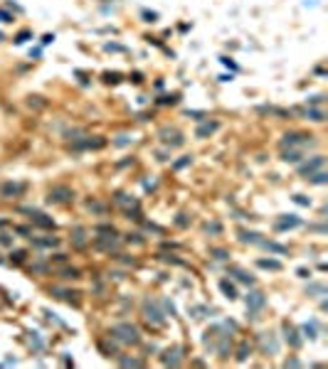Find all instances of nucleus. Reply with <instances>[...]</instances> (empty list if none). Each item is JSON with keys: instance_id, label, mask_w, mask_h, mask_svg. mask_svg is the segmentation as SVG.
I'll return each instance as SVG.
<instances>
[{"instance_id": "1", "label": "nucleus", "mask_w": 328, "mask_h": 369, "mask_svg": "<svg viewBox=\"0 0 328 369\" xmlns=\"http://www.w3.org/2000/svg\"><path fill=\"white\" fill-rule=\"evenodd\" d=\"M111 337H116V340L124 342V345H138V342H141V332H138V327L131 325V322H119V325L111 327Z\"/></svg>"}, {"instance_id": "2", "label": "nucleus", "mask_w": 328, "mask_h": 369, "mask_svg": "<svg viewBox=\"0 0 328 369\" xmlns=\"http://www.w3.org/2000/svg\"><path fill=\"white\" fill-rule=\"evenodd\" d=\"M143 318H146V322H148L151 327H163V322H165L163 313H161L151 301H146V303H143Z\"/></svg>"}, {"instance_id": "3", "label": "nucleus", "mask_w": 328, "mask_h": 369, "mask_svg": "<svg viewBox=\"0 0 328 369\" xmlns=\"http://www.w3.org/2000/svg\"><path fill=\"white\" fill-rule=\"evenodd\" d=\"M264 305H267V298H264L262 290H254V293L247 295V308H249V313H257V310H262Z\"/></svg>"}, {"instance_id": "4", "label": "nucleus", "mask_w": 328, "mask_h": 369, "mask_svg": "<svg viewBox=\"0 0 328 369\" xmlns=\"http://www.w3.org/2000/svg\"><path fill=\"white\" fill-rule=\"evenodd\" d=\"M72 197H74V192H72L69 187H64V184H59V187H52L50 190V202H69Z\"/></svg>"}, {"instance_id": "5", "label": "nucleus", "mask_w": 328, "mask_h": 369, "mask_svg": "<svg viewBox=\"0 0 328 369\" xmlns=\"http://www.w3.org/2000/svg\"><path fill=\"white\" fill-rule=\"evenodd\" d=\"M161 140L165 145H183V135H180V131H175V128H163L161 131Z\"/></svg>"}, {"instance_id": "6", "label": "nucleus", "mask_w": 328, "mask_h": 369, "mask_svg": "<svg viewBox=\"0 0 328 369\" xmlns=\"http://www.w3.org/2000/svg\"><path fill=\"white\" fill-rule=\"evenodd\" d=\"M259 345H262V352H267V354H269V352L274 354V352L279 350V342L274 340L272 332H262V335H259Z\"/></svg>"}, {"instance_id": "7", "label": "nucleus", "mask_w": 328, "mask_h": 369, "mask_svg": "<svg viewBox=\"0 0 328 369\" xmlns=\"http://www.w3.org/2000/svg\"><path fill=\"white\" fill-rule=\"evenodd\" d=\"M30 214H32L30 219H32V224H35V227H42V229H55V221H52L50 217H45V214H40V212H30Z\"/></svg>"}, {"instance_id": "8", "label": "nucleus", "mask_w": 328, "mask_h": 369, "mask_svg": "<svg viewBox=\"0 0 328 369\" xmlns=\"http://www.w3.org/2000/svg\"><path fill=\"white\" fill-rule=\"evenodd\" d=\"M119 207H124L126 209V214L133 209V212H138V202L136 200H128V195H116V200H114Z\"/></svg>"}, {"instance_id": "9", "label": "nucleus", "mask_w": 328, "mask_h": 369, "mask_svg": "<svg viewBox=\"0 0 328 369\" xmlns=\"http://www.w3.org/2000/svg\"><path fill=\"white\" fill-rule=\"evenodd\" d=\"M161 359H163V364H173V367H178V364H180V347L165 350Z\"/></svg>"}, {"instance_id": "10", "label": "nucleus", "mask_w": 328, "mask_h": 369, "mask_svg": "<svg viewBox=\"0 0 328 369\" xmlns=\"http://www.w3.org/2000/svg\"><path fill=\"white\" fill-rule=\"evenodd\" d=\"M94 246H96V249H104V251H111V249H119V239H116V236H111V239L99 236V239L94 241Z\"/></svg>"}, {"instance_id": "11", "label": "nucleus", "mask_w": 328, "mask_h": 369, "mask_svg": "<svg viewBox=\"0 0 328 369\" xmlns=\"http://www.w3.org/2000/svg\"><path fill=\"white\" fill-rule=\"evenodd\" d=\"M318 168H323V158H321V155H316L311 163L301 165L299 170H301V175H313V170H318Z\"/></svg>"}, {"instance_id": "12", "label": "nucleus", "mask_w": 328, "mask_h": 369, "mask_svg": "<svg viewBox=\"0 0 328 369\" xmlns=\"http://www.w3.org/2000/svg\"><path fill=\"white\" fill-rule=\"evenodd\" d=\"M25 190V184H13V182H8L5 187H3V197H10V195H20Z\"/></svg>"}, {"instance_id": "13", "label": "nucleus", "mask_w": 328, "mask_h": 369, "mask_svg": "<svg viewBox=\"0 0 328 369\" xmlns=\"http://www.w3.org/2000/svg\"><path fill=\"white\" fill-rule=\"evenodd\" d=\"M72 244L77 249H84L87 246V236H84V229H74V236H72Z\"/></svg>"}, {"instance_id": "14", "label": "nucleus", "mask_w": 328, "mask_h": 369, "mask_svg": "<svg viewBox=\"0 0 328 369\" xmlns=\"http://www.w3.org/2000/svg\"><path fill=\"white\" fill-rule=\"evenodd\" d=\"M304 116H306V118H311V121H326V114H323L321 108H318V111H316V108H306V111H304Z\"/></svg>"}, {"instance_id": "15", "label": "nucleus", "mask_w": 328, "mask_h": 369, "mask_svg": "<svg viewBox=\"0 0 328 369\" xmlns=\"http://www.w3.org/2000/svg\"><path fill=\"white\" fill-rule=\"evenodd\" d=\"M220 288L225 290V295H227L230 301H235V298H237V290H235V285H232V283H227V281H220Z\"/></svg>"}, {"instance_id": "16", "label": "nucleus", "mask_w": 328, "mask_h": 369, "mask_svg": "<svg viewBox=\"0 0 328 369\" xmlns=\"http://www.w3.org/2000/svg\"><path fill=\"white\" fill-rule=\"evenodd\" d=\"M230 273H235V276H237V278H239V281H242V283H249V285H252V283H254V278H252V276H249V273H247V271H242V268H232V271H230Z\"/></svg>"}, {"instance_id": "17", "label": "nucleus", "mask_w": 328, "mask_h": 369, "mask_svg": "<svg viewBox=\"0 0 328 369\" xmlns=\"http://www.w3.org/2000/svg\"><path fill=\"white\" fill-rule=\"evenodd\" d=\"M286 340L291 342V347H299V342H301V340L296 337V330H294V327H289V325H286Z\"/></svg>"}, {"instance_id": "18", "label": "nucleus", "mask_w": 328, "mask_h": 369, "mask_svg": "<svg viewBox=\"0 0 328 369\" xmlns=\"http://www.w3.org/2000/svg\"><path fill=\"white\" fill-rule=\"evenodd\" d=\"M212 131H217V123H205V126L198 128V138H205V135L212 133Z\"/></svg>"}, {"instance_id": "19", "label": "nucleus", "mask_w": 328, "mask_h": 369, "mask_svg": "<svg viewBox=\"0 0 328 369\" xmlns=\"http://www.w3.org/2000/svg\"><path fill=\"white\" fill-rule=\"evenodd\" d=\"M259 266H262V268H272V271H279V268H281V264H279V261H272V258H269V261H267V258H259Z\"/></svg>"}, {"instance_id": "20", "label": "nucleus", "mask_w": 328, "mask_h": 369, "mask_svg": "<svg viewBox=\"0 0 328 369\" xmlns=\"http://www.w3.org/2000/svg\"><path fill=\"white\" fill-rule=\"evenodd\" d=\"M281 160H286V163H299V160H301V153H299V151H289V153H284Z\"/></svg>"}, {"instance_id": "21", "label": "nucleus", "mask_w": 328, "mask_h": 369, "mask_svg": "<svg viewBox=\"0 0 328 369\" xmlns=\"http://www.w3.org/2000/svg\"><path fill=\"white\" fill-rule=\"evenodd\" d=\"M296 224H299V219H296V217H291V219H281L276 227H279V229H286V227H296Z\"/></svg>"}, {"instance_id": "22", "label": "nucleus", "mask_w": 328, "mask_h": 369, "mask_svg": "<svg viewBox=\"0 0 328 369\" xmlns=\"http://www.w3.org/2000/svg\"><path fill=\"white\" fill-rule=\"evenodd\" d=\"M311 177V182H316V184H323L326 182V172H316V175H309Z\"/></svg>"}, {"instance_id": "23", "label": "nucleus", "mask_w": 328, "mask_h": 369, "mask_svg": "<svg viewBox=\"0 0 328 369\" xmlns=\"http://www.w3.org/2000/svg\"><path fill=\"white\" fill-rule=\"evenodd\" d=\"M37 246H57V239H37Z\"/></svg>"}, {"instance_id": "24", "label": "nucleus", "mask_w": 328, "mask_h": 369, "mask_svg": "<svg viewBox=\"0 0 328 369\" xmlns=\"http://www.w3.org/2000/svg\"><path fill=\"white\" fill-rule=\"evenodd\" d=\"M247 354H249V347H247V345H242V347H239V352H237V359H239V362H244V359H247Z\"/></svg>"}, {"instance_id": "25", "label": "nucleus", "mask_w": 328, "mask_h": 369, "mask_svg": "<svg viewBox=\"0 0 328 369\" xmlns=\"http://www.w3.org/2000/svg\"><path fill=\"white\" fill-rule=\"evenodd\" d=\"M62 278H79V271L77 268H72V271L67 268V271H62Z\"/></svg>"}, {"instance_id": "26", "label": "nucleus", "mask_w": 328, "mask_h": 369, "mask_svg": "<svg viewBox=\"0 0 328 369\" xmlns=\"http://www.w3.org/2000/svg\"><path fill=\"white\" fill-rule=\"evenodd\" d=\"M212 253H215V258H227V251H222V249H215Z\"/></svg>"}, {"instance_id": "27", "label": "nucleus", "mask_w": 328, "mask_h": 369, "mask_svg": "<svg viewBox=\"0 0 328 369\" xmlns=\"http://www.w3.org/2000/svg\"><path fill=\"white\" fill-rule=\"evenodd\" d=\"M188 163H190V158H185V160H178V163H175V168H185Z\"/></svg>"}]
</instances>
